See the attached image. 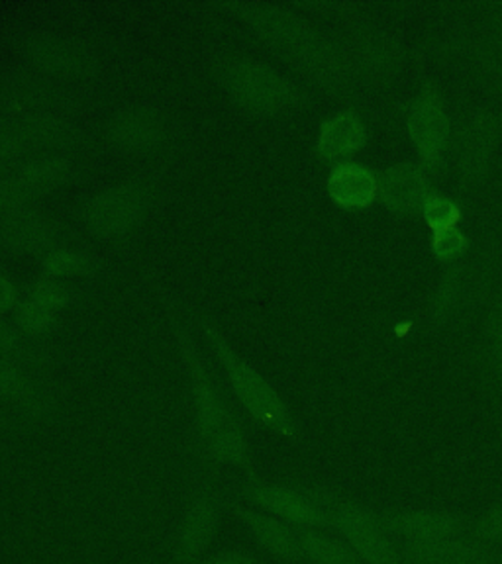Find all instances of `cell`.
Returning <instances> with one entry per match:
<instances>
[{
  "mask_svg": "<svg viewBox=\"0 0 502 564\" xmlns=\"http://www.w3.org/2000/svg\"><path fill=\"white\" fill-rule=\"evenodd\" d=\"M179 349L185 359L186 372L191 380L194 402V422L204 455L228 467H252V453L246 435L239 427L236 415L232 414L228 402L222 397L221 388L212 379L211 370L204 362L203 355L194 345L193 335L183 322L173 317Z\"/></svg>",
  "mask_w": 502,
  "mask_h": 564,
  "instance_id": "6da1fadb",
  "label": "cell"
},
{
  "mask_svg": "<svg viewBox=\"0 0 502 564\" xmlns=\"http://www.w3.org/2000/svg\"><path fill=\"white\" fill-rule=\"evenodd\" d=\"M201 327L212 351L226 372L234 397L238 398L239 404L244 405L247 414L271 432L285 437H295L291 412L282 402V398L277 394V390L229 347L224 335L212 326L211 322H201Z\"/></svg>",
  "mask_w": 502,
  "mask_h": 564,
  "instance_id": "7a4b0ae2",
  "label": "cell"
},
{
  "mask_svg": "<svg viewBox=\"0 0 502 564\" xmlns=\"http://www.w3.org/2000/svg\"><path fill=\"white\" fill-rule=\"evenodd\" d=\"M222 87L242 108L257 115H279L297 102V90L289 80L265 63L246 57L226 59L216 67Z\"/></svg>",
  "mask_w": 502,
  "mask_h": 564,
  "instance_id": "3957f363",
  "label": "cell"
},
{
  "mask_svg": "<svg viewBox=\"0 0 502 564\" xmlns=\"http://www.w3.org/2000/svg\"><path fill=\"white\" fill-rule=\"evenodd\" d=\"M148 206V188L138 183H126L93 196L85 204L83 220L98 238H118L140 224Z\"/></svg>",
  "mask_w": 502,
  "mask_h": 564,
  "instance_id": "277c9868",
  "label": "cell"
},
{
  "mask_svg": "<svg viewBox=\"0 0 502 564\" xmlns=\"http://www.w3.org/2000/svg\"><path fill=\"white\" fill-rule=\"evenodd\" d=\"M22 52L35 67L62 79H87L98 69L95 52L75 37L40 32L28 35Z\"/></svg>",
  "mask_w": 502,
  "mask_h": 564,
  "instance_id": "5b68a950",
  "label": "cell"
},
{
  "mask_svg": "<svg viewBox=\"0 0 502 564\" xmlns=\"http://www.w3.org/2000/svg\"><path fill=\"white\" fill-rule=\"evenodd\" d=\"M244 496L259 510L287 521L289 525L317 529L328 523L327 513L317 500L291 486L249 482L244 486Z\"/></svg>",
  "mask_w": 502,
  "mask_h": 564,
  "instance_id": "8992f818",
  "label": "cell"
},
{
  "mask_svg": "<svg viewBox=\"0 0 502 564\" xmlns=\"http://www.w3.org/2000/svg\"><path fill=\"white\" fill-rule=\"evenodd\" d=\"M221 525V503L211 488L203 486L189 503L177 538V563L193 564L203 558Z\"/></svg>",
  "mask_w": 502,
  "mask_h": 564,
  "instance_id": "52a82bcc",
  "label": "cell"
},
{
  "mask_svg": "<svg viewBox=\"0 0 502 564\" xmlns=\"http://www.w3.org/2000/svg\"><path fill=\"white\" fill-rule=\"evenodd\" d=\"M334 520L360 561L365 564H400L393 543L367 511L357 506H342L335 511Z\"/></svg>",
  "mask_w": 502,
  "mask_h": 564,
  "instance_id": "ba28073f",
  "label": "cell"
},
{
  "mask_svg": "<svg viewBox=\"0 0 502 564\" xmlns=\"http://www.w3.org/2000/svg\"><path fill=\"white\" fill-rule=\"evenodd\" d=\"M168 133L165 118L153 108H126L106 126V135L118 150L150 153L159 148Z\"/></svg>",
  "mask_w": 502,
  "mask_h": 564,
  "instance_id": "9c48e42d",
  "label": "cell"
},
{
  "mask_svg": "<svg viewBox=\"0 0 502 564\" xmlns=\"http://www.w3.org/2000/svg\"><path fill=\"white\" fill-rule=\"evenodd\" d=\"M62 239L60 226L38 212L20 210L0 220V246L14 253L50 256Z\"/></svg>",
  "mask_w": 502,
  "mask_h": 564,
  "instance_id": "30bf717a",
  "label": "cell"
},
{
  "mask_svg": "<svg viewBox=\"0 0 502 564\" xmlns=\"http://www.w3.org/2000/svg\"><path fill=\"white\" fill-rule=\"evenodd\" d=\"M234 513L246 525L257 543L267 549L271 555L287 558V561H295L300 556L299 531H295L287 521L269 516L265 511L247 508L242 503L234 506Z\"/></svg>",
  "mask_w": 502,
  "mask_h": 564,
  "instance_id": "8fae6325",
  "label": "cell"
},
{
  "mask_svg": "<svg viewBox=\"0 0 502 564\" xmlns=\"http://www.w3.org/2000/svg\"><path fill=\"white\" fill-rule=\"evenodd\" d=\"M26 143V150L40 151L42 155H60L79 143V133L73 123L52 112L30 115L18 122Z\"/></svg>",
  "mask_w": 502,
  "mask_h": 564,
  "instance_id": "7c38bea8",
  "label": "cell"
},
{
  "mask_svg": "<svg viewBox=\"0 0 502 564\" xmlns=\"http://www.w3.org/2000/svg\"><path fill=\"white\" fill-rule=\"evenodd\" d=\"M0 400L22 408L26 414L42 415L52 410V402L44 388L28 377L20 365L0 357Z\"/></svg>",
  "mask_w": 502,
  "mask_h": 564,
  "instance_id": "4fadbf2b",
  "label": "cell"
},
{
  "mask_svg": "<svg viewBox=\"0 0 502 564\" xmlns=\"http://www.w3.org/2000/svg\"><path fill=\"white\" fill-rule=\"evenodd\" d=\"M405 555L410 564H483L479 546L471 545L458 535L432 541H408Z\"/></svg>",
  "mask_w": 502,
  "mask_h": 564,
  "instance_id": "5bb4252c",
  "label": "cell"
},
{
  "mask_svg": "<svg viewBox=\"0 0 502 564\" xmlns=\"http://www.w3.org/2000/svg\"><path fill=\"white\" fill-rule=\"evenodd\" d=\"M73 175V167L70 161L62 155H40L38 159L28 161L20 171V185L26 188L28 193L47 194L57 191L65 185Z\"/></svg>",
  "mask_w": 502,
  "mask_h": 564,
  "instance_id": "9a60e30c",
  "label": "cell"
},
{
  "mask_svg": "<svg viewBox=\"0 0 502 564\" xmlns=\"http://www.w3.org/2000/svg\"><path fill=\"white\" fill-rule=\"evenodd\" d=\"M328 188L334 196L335 203L344 206H365L377 193L373 176L365 169L353 167V165L334 171L328 181Z\"/></svg>",
  "mask_w": 502,
  "mask_h": 564,
  "instance_id": "2e32d148",
  "label": "cell"
},
{
  "mask_svg": "<svg viewBox=\"0 0 502 564\" xmlns=\"http://www.w3.org/2000/svg\"><path fill=\"white\" fill-rule=\"evenodd\" d=\"M50 95V88L40 80L9 75L0 79V112H20L32 108H38V112H47L40 110V106L47 102Z\"/></svg>",
  "mask_w": 502,
  "mask_h": 564,
  "instance_id": "e0dca14e",
  "label": "cell"
},
{
  "mask_svg": "<svg viewBox=\"0 0 502 564\" xmlns=\"http://www.w3.org/2000/svg\"><path fill=\"white\" fill-rule=\"evenodd\" d=\"M299 543L300 556H305L310 564H362L352 546L328 538L317 529L299 533Z\"/></svg>",
  "mask_w": 502,
  "mask_h": 564,
  "instance_id": "ac0fdd59",
  "label": "cell"
},
{
  "mask_svg": "<svg viewBox=\"0 0 502 564\" xmlns=\"http://www.w3.org/2000/svg\"><path fill=\"white\" fill-rule=\"evenodd\" d=\"M363 126L355 116H338L322 128L318 150L324 158H340L344 153L357 150L363 143Z\"/></svg>",
  "mask_w": 502,
  "mask_h": 564,
  "instance_id": "d6986e66",
  "label": "cell"
},
{
  "mask_svg": "<svg viewBox=\"0 0 502 564\" xmlns=\"http://www.w3.org/2000/svg\"><path fill=\"white\" fill-rule=\"evenodd\" d=\"M395 528L405 535L408 541H432V539H446L458 535V521L446 513H432V511H418L400 516Z\"/></svg>",
  "mask_w": 502,
  "mask_h": 564,
  "instance_id": "ffe728a7",
  "label": "cell"
},
{
  "mask_svg": "<svg viewBox=\"0 0 502 564\" xmlns=\"http://www.w3.org/2000/svg\"><path fill=\"white\" fill-rule=\"evenodd\" d=\"M410 130L415 135L416 143L426 153H436L440 150L444 138H446V120L440 106L434 100H423L416 106L413 118H410Z\"/></svg>",
  "mask_w": 502,
  "mask_h": 564,
  "instance_id": "44dd1931",
  "label": "cell"
},
{
  "mask_svg": "<svg viewBox=\"0 0 502 564\" xmlns=\"http://www.w3.org/2000/svg\"><path fill=\"white\" fill-rule=\"evenodd\" d=\"M424 181L415 167H398L388 171L383 181V193L391 206L410 208L423 196Z\"/></svg>",
  "mask_w": 502,
  "mask_h": 564,
  "instance_id": "7402d4cb",
  "label": "cell"
},
{
  "mask_svg": "<svg viewBox=\"0 0 502 564\" xmlns=\"http://www.w3.org/2000/svg\"><path fill=\"white\" fill-rule=\"evenodd\" d=\"M90 259L70 251V249H55L44 259V273L47 279H62V276H75V274H85L90 271Z\"/></svg>",
  "mask_w": 502,
  "mask_h": 564,
  "instance_id": "603a6c76",
  "label": "cell"
},
{
  "mask_svg": "<svg viewBox=\"0 0 502 564\" xmlns=\"http://www.w3.org/2000/svg\"><path fill=\"white\" fill-rule=\"evenodd\" d=\"M0 357L17 362V365H42L44 357L42 352L35 351L30 345L20 339V335L14 334L12 329L0 324Z\"/></svg>",
  "mask_w": 502,
  "mask_h": 564,
  "instance_id": "cb8c5ba5",
  "label": "cell"
},
{
  "mask_svg": "<svg viewBox=\"0 0 502 564\" xmlns=\"http://www.w3.org/2000/svg\"><path fill=\"white\" fill-rule=\"evenodd\" d=\"M17 319L18 326L26 334H44L45 329L52 326L55 314L53 308H47L35 300H26L18 310Z\"/></svg>",
  "mask_w": 502,
  "mask_h": 564,
  "instance_id": "d4e9b609",
  "label": "cell"
},
{
  "mask_svg": "<svg viewBox=\"0 0 502 564\" xmlns=\"http://www.w3.org/2000/svg\"><path fill=\"white\" fill-rule=\"evenodd\" d=\"M32 198L18 178H2L0 176V220L9 218L12 214L26 210V203Z\"/></svg>",
  "mask_w": 502,
  "mask_h": 564,
  "instance_id": "484cf974",
  "label": "cell"
},
{
  "mask_svg": "<svg viewBox=\"0 0 502 564\" xmlns=\"http://www.w3.org/2000/svg\"><path fill=\"white\" fill-rule=\"evenodd\" d=\"M26 151V143H24L18 122L0 120V165L14 161Z\"/></svg>",
  "mask_w": 502,
  "mask_h": 564,
  "instance_id": "4316f807",
  "label": "cell"
},
{
  "mask_svg": "<svg viewBox=\"0 0 502 564\" xmlns=\"http://www.w3.org/2000/svg\"><path fill=\"white\" fill-rule=\"evenodd\" d=\"M30 300H35V302L44 304L47 308H57V306H62V304L70 300V292L65 291V286H62L60 282L47 279V281L35 284L34 289H32V294H30Z\"/></svg>",
  "mask_w": 502,
  "mask_h": 564,
  "instance_id": "83f0119b",
  "label": "cell"
},
{
  "mask_svg": "<svg viewBox=\"0 0 502 564\" xmlns=\"http://www.w3.org/2000/svg\"><path fill=\"white\" fill-rule=\"evenodd\" d=\"M424 212H426L428 221L438 229L450 228L451 221L458 218L456 206L448 200H432V203L426 204Z\"/></svg>",
  "mask_w": 502,
  "mask_h": 564,
  "instance_id": "f1b7e54d",
  "label": "cell"
},
{
  "mask_svg": "<svg viewBox=\"0 0 502 564\" xmlns=\"http://www.w3.org/2000/svg\"><path fill=\"white\" fill-rule=\"evenodd\" d=\"M436 249H438V256L440 257L456 256L463 249V238L456 229H440L438 238H436Z\"/></svg>",
  "mask_w": 502,
  "mask_h": 564,
  "instance_id": "f546056e",
  "label": "cell"
},
{
  "mask_svg": "<svg viewBox=\"0 0 502 564\" xmlns=\"http://www.w3.org/2000/svg\"><path fill=\"white\" fill-rule=\"evenodd\" d=\"M193 564H261L256 556L249 555L246 551H222L216 555L206 556Z\"/></svg>",
  "mask_w": 502,
  "mask_h": 564,
  "instance_id": "4dcf8cb0",
  "label": "cell"
},
{
  "mask_svg": "<svg viewBox=\"0 0 502 564\" xmlns=\"http://www.w3.org/2000/svg\"><path fill=\"white\" fill-rule=\"evenodd\" d=\"M481 535L493 541H502V503L489 511L479 523Z\"/></svg>",
  "mask_w": 502,
  "mask_h": 564,
  "instance_id": "1f68e13d",
  "label": "cell"
},
{
  "mask_svg": "<svg viewBox=\"0 0 502 564\" xmlns=\"http://www.w3.org/2000/svg\"><path fill=\"white\" fill-rule=\"evenodd\" d=\"M17 299L18 294L14 284H12L7 276L0 274V314H4V312L14 308Z\"/></svg>",
  "mask_w": 502,
  "mask_h": 564,
  "instance_id": "d6a6232c",
  "label": "cell"
},
{
  "mask_svg": "<svg viewBox=\"0 0 502 564\" xmlns=\"http://www.w3.org/2000/svg\"><path fill=\"white\" fill-rule=\"evenodd\" d=\"M310 564V563H309Z\"/></svg>",
  "mask_w": 502,
  "mask_h": 564,
  "instance_id": "836d02e7",
  "label": "cell"
}]
</instances>
